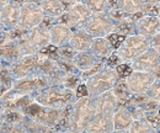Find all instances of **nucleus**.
Segmentation results:
<instances>
[{"label":"nucleus","mask_w":160,"mask_h":133,"mask_svg":"<svg viewBox=\"0 0 160 133\" xmlns=\"http://www.w3.org/2000/svg\"><path fill=\"white\" fill-rule=\"evenodd\" d=\"M20 57H22V54L16 41L8 39L4 43H0V59L4 63V65L11 64Z\"/></svg>","instance_id":"obj_19"},{"label":"nucleus","mask_w":160,"mask_h":133,"mask_svg":"<svg viewBox=\"0 0 160 133\" xmlns=\"http://www.w3.org/2000/svg\"><path fill=\"white\" fill-rule=\"evenodd\" d=\"M154 80L155 76L153 72H139V70H133L126 78V81L133 94H145Z\"/></svg>","instance_id":"obj_13"},{"label":"nucleus","mask_w":160,"mask_h":133,"mask_svg":"<svg viewBox=\"0 0 160 133\" xmlns=\"http://www.w3.org/2000/svg\"><path fill=\"white\" fill-rule=\"evenodd\" d=\"M40 6L44 13V16L53 19L59 18L60 15H63L67 11L64 4L60 0H42L40 3Z\"/></svg>","instance_id":"obj_22"},{"label":"nucleus","mask_w":160,"mask_h":133,"mask_svg":"<svg viewBox=\"0 0 160 133\" xmlns=\"http://www.w3.org/2000/svg\"><path fill=\"white\" fill-rule=\"evenodd\" d=\"M160 32V20L158 16H143L136 23V33L144 37H153Z\"/></svg>","instance_id":"obj_15"},{"label":"nucleus","mask_w":160,"mask_h":133,"mask_svg":"<svg viewBox=\"0 0 160 133\" xmlns=\"http://www.w3.org/2000/svg\"><path fill=\"white\" fill-rule=\"evenodd\" d=\"M136 23L137 22L133 20V18L131 16V14H128L123 19L116 21L113 32H117V33L124 35V36L136 35Z\"/></svg>","instance_id":"obj_24"},{"label":"nucleus","mask_w":160,"mask_h":133,"mask_svg":"<svg viewBox=\"0 0 160 133\" xmlns=\"http://www.w3.org/2000/svg\"><path fill=\"white\" fill-rule=\"evenodd\" d=\"M127 37V36H124V35H120V33H117V32H111L107 38L110 39V42L112 43V46L115 47V49H117L118 47L121 46V43L123 42V39Z\"/></svg>","instance_id":"obj_31"},{"label":"nucleus","mask_w":160,"mask_h":133,"mask_svg":"<svg viewBox=\"0 0 160 133\" xmlns=\"http://www.w3.org/2000/svg\"><path fill=\"white\" fill-rule=\"evenodd\" d=\"M75 54H77V51L69 43L58 47V59L73 60V58L75 57Z\"/></svg>","instance_id":"obj_28"},{"label":"nucleus","mask_w":160,"mask_h":133,"mask_svg":"<svg viewBox=\"0 0 160 133\" xmlns=\"http://www.w3.org/2000/svg\"><path fill=\"white\" fill-rule=\"evenodd\" d=\"M132 122L131 109L126 105H120L113 114V131H129Z\"/></svg>","instance_id":"obj_18"},{"label":"nucleus","mask_w":160,"mask_h":133,"mask_svg":"<svg viewBox=\"0 0 160 133\" xmlns=\"http://www.w3.org/2000/svg\"><path fill=\"white\" fill-rule=\"evenodd\" d=\"M155 128L145 120V118H139V120H133L129 132L133 133H144V132H153Z\"/></svg>","instance_id":"obj_27"},{"label":"nucleus","mask_w":160,"mask_h":133,"mask_svg":"<svg viewBox=\"0 0 160 133\" xmlns=\"http://www.w3.org/2000/svg\"><path fill=\"white\" fill-rule=\"evenodd\" d=\"M145 95L148 96L149 99L160 101V79H155V80L153 81V84H152V85L149 86V89L147 90Z\"/></svg>","instance_id":"obj_29"},{"label":"nucleus","mask_w":160,"mask_h":133,"mask_svg":"<svg viewBox=\"0 0 160 133\" xmlns=\"http://www.w3.org/2000/svg\"><path fill=\"white\" fill-rule=\"evenodd\" d=\"M115 25H116V22L107 13H102V14H92L85 21L82 27L92 37L96 38L107 37L111 32H113Z\"/></svg>","instance_id":"obj_6"},{"label":"nucleus","mask_w":160,"mask_h":133,"mask_svg":"<svg viewBox=\"0 0 160 133\" xmlns=\"http://www.w3.org/2000/svg\"><path fill=\"white\" fill-rule=\"evenodd\" d=\"M158 18H159V20H160V8H159V11H158Z\"/></svg>","instance_id":"obj_41"},{"label":"nucleus","mask_w":160,"mask_h":133,"mask_svg":"<svg viewBox=\"0 0 160 133\" xmlns=\"http://www.w3.org/2000/svg\"><path fill=\"white\" fill-rule=\"evenodd\" d=\"M33 101H35L33 95L20 94L10 88L0 95V107L4 110H16L22 112Z\"/></svg>","instance_id":"obj_10"},{"label":"nucleus","mask_w":160,"mask_h":133,"mask_svg":"<svg viewBox=\"0 0 160 133\" xmlns=\"http://www.w3.org/2000/svg\"><path fill=\"white\" fill-rule=\"evenodd\" d=\"M120 106L112 90L105 91L95 96L94 117L86 132H112L113 131V114Z\"/></svg>","instance_id":"obj_1"},{"label":"nucleus","mask_w":160,"mask_h":133,"mask_svg":"<svg viewBox=\"0 0 160 133\" xmlns=\"http://www.w3.org/2000/svg\"><path fill=\"white\" fill-rule=\"evenodd\" d=\"M20 14L21 4L14 0L0 9V16H1V21H2L5 31L12 30L20 25Z\"/></svg>","instance_id":"obj_14"},{"label":"nucleus","mask_w":160,"mask_h":133,"mask_svg":"<svg viewBox=\"0 0 160 133\" xmlns=\"http://www.w3.org/2000/svg\"><path fill=\"white\" fill-rule=\"evenodd\" d=\"M5 28H4V25H2V21H1V16H0V32H4Z\"/></svg>","instance_id":"obj_38"},{"label":"nucleus","mask_w":160,"mask_h":133,"mask_svg":"<svg viewBox=\"0 0 160 133\" xmlns=\"http://www.w3.org/2000/svg\"><path fill=\"white\" fill-rule=\"evenodd\" d=\"M112 93L115 94L116 99L118 100V104L120 105H126V106H127L129 99L133 95V93L129 89L126 79H118V81L112 88Z\"/></svg>","instance_id":"obj_23"},{"label":"nucleus","mask_w":160,"mask_h":133,"mask_svg":"<svg viewBox=\"0 0 160 133\" xmlns=\"http://www.w3.org/2000/svg\"><path fill=\"white\" fill-rule=\"evenodd\" d=\"M160 65V52L155 47H149L145 52L131 62L133 70L139 72H154Z\"/></svg>","instance_id":"obj_12"},{"label":"nucleus","mask_w":160,"mask_h":133,"mask_svg":"<svg viewBox=\"0 0 160 133\" xmlns=\"http://www.w3.org/2000/svg\"><path fill=\"white\" fill-rule=\"evenodd\" d=\"M5 90H4V86H2V83H1V80H0V95L4 93Z\"/></svg>","instance_id":"obj_39"},{"label":"nucleus","mask_w":160,"mask_h":133,"mask_svg":"<svg viewBox=\"0 0 160 133\" xmlns=\"http://www.w3.org/2000/svg\"><path fill=\"white\" fill-rule=\"evenodd\" d=\"M101 60H103V59L95 56L90 49L89 51H82V52H77L75 57L73 58L74 65L79 69L80 72H85V70L92 68L94 65L100 63Z\"/></svg>","instance_id":"obj_20"},{"label":"nucleus","mask_w":160,"mask_h":133,"mask_svg":"<svg viewBox=\"0 0 160 133\" xmlns=\"http://www.w3.org/2000/svg\"><path fill=\"white\" fill-rule=\"evenodd\" d=\"M92 41H94V37L84 27H78L73 30L69 44L77 52H82V51H89L91 48Z\"/></svg>","instance_id":"obj_16"},{"label":"nucleus","mask_w":160,"mask_h":133,"mask_svg":"<svg viewBox=\"0 0 160 133\" xmlns=\"http://www.w3.org/2000/svg\"><path fill=\"white\" fill-rule=\"evenodd\" d=\"M160 0H145V4H159Z\"/></svg>","instance_id":"obj_37"},{"label":"nucleus","mask_w":160,"mask_h":133,"mask_svg":"<svg viewBox=\"0 0 160 133\" xmlns=\"http://www.w3.org/2000/svg\"><path fill=\"white\" fill-rule=\"evenodd\" d=\"M115 69H116L117 74H118V76H120V79H126L127 76H128L131 73H132V72H133V69H132L131 64H128L127 62L118 64V65H117Z\"/></svg>","instance_id":"obj_30"},{"label":"nucleus","mask_w":160,"mask_h":133,"mask_svg":"<svg viewBox=\"0 0 160 133\" xmlns=\"http://www.w3.org/2000/svg\"><path fill=\"white\" fill-rule=\"evenodd\" d=\"M150 46L152 47H160V32L150 37Z\"/></svg>","instance_id":"obj_34"},{"label":"nucleus","mask_w":160,"mask_h":133,"mask_svg":"<svg viewBox=\"0 0 160 133\" xmlns=\"http://www.w3.org/2000/svg\"><path fill=\"white\" fill-rule=\"evenodd\" d=\"M35 101L43 106L62 109L67 105L77 101L75 90L69 89L64 85H49L33 94Z\"/></svg>","instance_id":"obj_2"},{"label":"nucleus","mask_w":160,"mask_h":133,"mask_svg":"<svg viewBox=\"0 0 160 133\" xmlns=\"http://www.w3.org/2000/svg\"><path fill=\"white\" fill-rule=\"evenodd\" d=\"M82 3L91 10L92 14L108 13L111 9H115L112 0H82Z\"/></svg>","instance_id":"obj_25"},{"label":"nucleus","mask_w":160,"mask_h":133,"mask_svg":"<svg viewBox=\"0 0 160 133\" xmlns=\"http://www.w3.org/2000/svg\"><path fill=\"white\" fill-rule=\"evenodd\" d=\"M2 67H4V63H2V62H1V59H0V69H1Z\"/></svg>","instance_id":"obj_40"},{"label":"nucleus","mask_w":160,"mask_h":133,"mask_svg":"<svg viewBox=\"0 0 160 133\" xmlns=\"http://www.w3.org/2000/svg\"><path fill=\"white\" fill-rule=\"evenodd\" d=\"M63 4H64V6H65V9L68 10L73 4H77V3H82V0H60Z\"/></svg>","instance_id":"obj_35"},{"label":"nucleus","mask_w":160,"mask_h":133,"mask_svg":"<svg viewBox=\"0 0 160 133\" xmlns=\"http://www.w3.org/2000/svg\"><path fill=\"white\" fill-rule=\"evenodd\" d=\"M94 111H95V97L88 95L77 99V101L73 105L70 131L86 132L94 117Z\"/></svg>","instance_id":"obj_3"},{"label":"nucleus","mask_w":160,"mask_h":133,"mask_svg":"<svg viewBox=\"0 0 160 133\" xmlns=\"http://www.w3.org/2000/svg\"><path fill=\"white\" fill-rule=\"evenodd\" d=\"M75 94H77V97H82V96H88L89 93H88V89H86V85L85 84H80L79 86L75 89Z\"/></svg>","instance_id":"obj_33"},{"label":"nucleus","mask_w":160,"mask_h":133,"mask_svg":"<svg viewBox=\"0 0 160 133\" xmlns=\"http://www.w3.org/2000/svg\"><path fill=\"white\" fill-rule=\"evenodd\" d=\"M158 115H159V116H160V107H159V109H158Z\"/></svg>","instance_id":"obj_42"},{"label":"nucleus","mask_w":160,"mask_h":133,"mask_svg":"<svg viewBox=\"0 0 160 133\" xmlns=\"http://www.w3.org/2000/svg\"><path fill=\"white\" fill-rule=\"evenodd\" d=\"M91 15H92L91 10L84 3H77V4H73L63 15L57 18L56 21L59 23H64L74 30L78 27H82L85 21Z\"/></svg>","instance_id":"obj_7"},{"label":"nucleus","mask_w":160,"mask_h":133,"mask_svg":"<svg viewBox=\"0 0 160 133\" xmlns=\"http://www.w3.org/2000/svg\"><path fill=\"white\" fill-rule=\"evenodd\" d=\"M73 33V28L64 25V23H59L56 22L51 28H49V36H51V43L60 47L64 44H68L70 37Z\"/></svg>","instance_id":"obj_17"},{"label":"nucleus","mask_w":160,"mask_h":133,"mask_svg":"<svg viewBox=\"0 0 160 133\" xmlns=\"http://www.w3.org/2000/svg\"><path fill=\"white\" fill-rule=\"evenodd\" d=\"M90 51L101 59H106L107 57H110L116 49L107 37H96L92 41Z\"/></svg>","instance_id":"obj_21"},{"label":"nucleus","mask_w":160,"mask_h":133,"mask_svg":"<svg viewBox=\"0 0 160 133\" xmlns=\"http://www.w3.org/2000/svg\"><path fill=\"white\" fill-rule=\"evenodd\" d=\"M14 79L33 75L38 72V53L22 56L8 65Z\"/></svg>","instance_id":"obj_9"},{"label":"nucleus","mask_w":160,"mask_h":133,"mask_svg":"<svg viewBox=\"0 0 160 133\" xmlns=\"http://www.w3.org/2000/svg\"><path fill=\"white\" fill-rule=\"evenodd\" d=\"M150 47V38L142 35H131L123 39L121 46L116 49L122 62H132Z\"/></svg>","instance_id":"obj_5"},{"label":"nucleus","mask_w":160,"mask_h":133,"mask_svg":"<svg viewBox=\"0 0 160 133\" xmlns=\"http://www.w3.org/2000/svg\"><path fill=\"white\" fill-rule=\"evenodd\" d=\"M44 19V13L40 6V4L25 1L21 4L20 25L25 30H31L41 25L42 20Z\"/></svg>","instance_id":"obj_11"},{"label":"nucleus","mask_w":160,"mask_h":133,"mask_svg":"<svg viewBox=\"0 0 160 133\" xmlns=\"http://www.w3.org/2000/svg\"><path fill=\"white\" fill-rule=\"evenodd\" d=\"M155 130H160V116L158 114H153V112H147L144 117Z\"/></svg>","instance_id":"obj_32"},{"label":"nucleus","mask_w":160,"mask_h":133,"mask_svg":"<svg viewBox=\"0 0 160 133\" xmlns=\"http://www.w3.org/2000/svg\"><path fill=\"white\" fill-rule=\"evenodd\" d=\"M145 5V0H117V8L126 14L140 11Z\"/></svg>","instance_id":"obj_26"},{"label":"nucleus","mask_w":160,"mask_h":133,"mask_svg":"<svg viewBox=\"0 0 160 133\" xmlns=\"http://www.w3.org/2000/svg\"><path fill=\"white\" fill-rule=\"evenodd\" d=\"M118 79L120 76L115 68H108L105 65L100 72L86 79L85 85H86L89 96L95 97L105 91L112 90V88L118 81Z\"/></svg>","instance_id":"obj_4"},{"label":"nucleus","mask_w":160,"mask_h":133,"mask_svg":"<svg viewBox=\"0 0 160 133\" xmlns=\"http://www.w3.org/2000/svg\"><path fill=\"white\" fill-rule=\"evenodd\" d=\"M10 1H12V0H0V9L4 8L5 5H8Z\"/></svg>","instance_id":"obj_36"},{"label":"nucleus","mask_w":160,"mask_h":133,"mask_svg":"<svg viewBox=\"0 0 160 133\" xmlns=\"http://www.w3.org/2000/svg\"><path fill=\"white\" fill-rule=\"evenodd\" d=\"M47 86H49L48 78L42 73H37V74L20 78V79H14L11 89L16 90L20 94L33 95L35 93L40 91V90L47 88Z\"/></svg>","instance_id":"obj_8"}]
</instances>
